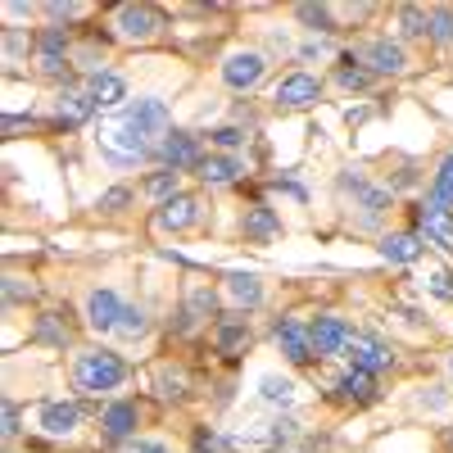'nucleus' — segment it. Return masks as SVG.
Instances as JSON below:
<instances>
[{"mask_svg": "<svg viewBox=\"0 0 453 453\" xmlns=\"http://www.w3.org/2000/svg\"><path fill=\"white\" fill-rule=\"evenodd\" d=\"M236 173H241V164H236V159H226V155H204V164H200V177L213 181V186L236 181Z\"/></svg>", "mask_w": 453, "mask_h": 453, "instance_id": "obj_26", "label": "nucleus"}, {"mask_svg": "<svg viewBox=\"0 0 453 453\" xmlns=\"http://www.w3.org/2000/svg\"><path fill=\"white\" fill-rule=\"evenodd\" d=\"M418 226H422V236H426L431 245H440V250L453 254V209L426 200V204L418 209Z\"/></svg>", "mask_w": 453, "mask_h": 453, "instance_id": "obj_11", "label": "nucleus"}, {"mask_svg": "<svg viewBox=\"0 0 453 453\" xmlns=\"http://www.w3.org/2000/svg\"><path fill=\"white\" fill-rule=\"evenodd\" d=\"M426 19H431V42H440V46H453V10L449 5H435V10H426Z\"/></svg>", "mask_w": 453, "mask_h": 453, "instance_id": "obj_30", "label": "nucleus"}, {"mask_svg": "<svg viewBox=\"0 0 453 453\" xmlns=\"http://www.w3.org/2000/svg\"><path fill=\"white\" fill-rule=\"evenodd\" d=\"M32 50V42L19 32V27H5V64H19L23 55Z\"/></svg>", "mask_w": 453, "mask_h": 453, "instance_id": "obj_36", "label": "nucleus"}, {"mask_svg": "<svg viewBox=\"0 0 453 453\" xmlns=\"http://www.w3.org/2000/svg\"><path fill=\"white\" fill-rule=\"evenodd\" d=\"M309 335H313V349H318V358H331V354H345V345L354 340V326L345 322V318H318L313 326H309Z\"/></svg>", "mask_w": 453, "mask_h": 453, "instance_id": "obj_9", "label": "nucleus"}, {"mask_svg": "<svg viewBox=\"0 0 453 453\" xmlns=\"http://www.w3.org/2000/svg\"><path fill=\"white\" fill-rule=\"evenodd\" d=\"M127 453H173V449H168L164 440H136V444H132Z\"/></svg>", "mask_w": 453, "mask_h": 453, "instance_id": "obj_42", "label": "nucleus"}, {"mask_svg": "<svg viewBox=\"0 0 453 453\" xmlns=\"http://www.w3.org/2000/svg\"><path fill=\"white\" fill-rule=\"evenodd\" d=\"M322 96V82L313 78V73H286V78L273 87V104L281 109H304Z\"/></svg>", "mask_w": 453, "mask_h": 453, "instance_id": "obj_6", "label": "nucleus"}, {"mask_svg": "<svg viewBox=\"0 0 453 453\" xmlns=\"http://www.w3.org/2000/svg\"><path fill=\"white\" fill-rule=\"evenodd\" d=\"M100 150H104V159L109 164H119V168H132V164H145L150 155H155V141H150L145 132H136V123L127 119L123 109H113L100 119V132H96Z\"/></svg>", "mask_w": 453, "mask_h": 453, "instance_id": "obj_1", "label": "nucleus"}, {"mask_svg": "<svg viewBox=\"0 0 453 453\" xmlns=\"http://www.w3.org/2000/svg\"><path fill=\"white\" fill-rule=\"evenodd\" d=\"M381 254H386L390 263H412V258L422 254V236H418V232H395V236L381 241Z\"/></svg>", "mask_w": 453, "mask_h": 453, "instance_id": "obj_21", "label": "nucleus"}, {"mask_svg": "<svg viewBox=\"0 0 453 453\" xmlns=\"http://www.w3.org/2000/svg\"><path fill=\"white\" fill-rule=\"evenodd\" d=\"M127 204H132V191H127V186H113V191H104V196L96 200L100 213H123Z\"/></svg>", "mask_w": 453, "mask_h": 453, "instance_id": "obj_34", "label": "nucleus"}, {"mask_svg": "<svg viewBox=\"0 0 453 453\" xmlns=\"http://www.w3.org/2000/svg\"><path fill=\"white\" fill-rule=\"evenodd\" d=\"M358 59L367 64V73H403L408 68V55L399 42H390V36H381V42H367L358 46Z\"/></svg>", "mask_w": 453, "mask_h": 453, "instance_id": "obj_10", "label": "nucleus"}, {"mask_svg": "<svg viewBox=\"0 0 453 453\" xmlns=\"http://www.w3.org/2000/svg\"><path fill=\"white\" fill-rule=\"evenodd\" d=\"M426 290H431L435 299H444V304H453V273H435V277L426 281Z\"/></svg>", "mask_w": 453, "mask_h": 453, "instance_id": "obj_37", "label": "nucleus"}, {"mask_svg": "<svg viewBox=\"0 0 453 453\" xmlns=\"http://www.w3.org/2000/svg\"><path fill=\"white\" fill-rule=\"evenodd\" d=\"M150 331V318H145V309H123V318H119V331H113V335H119V340H127V345H132V340H141Z\"/></svg>", "mask_w": 453, "mask_h": 453, "instance_id": "obj_29", "label": "nucleus"}, {"mask_svg": "<svg viewBox=\"0 0 453 453\" xmlns=\"http://www.w3.org/2000/svg\"><path fill=\"white\" fill-rule=\"evenodd\" d=\"M64 50H68V32L64 27H46L42 42H36V68L50 73V78H59L64 73Z\"/></svg>", "mask_w": 453, "mask_h": 453, "instance_id": "obj_14", "label": "nucleus"}, {"mask_svg": "<svg viewBox=\"0 0 453 453\" xmlns=\"http://www.w3.org/2000/svg\"><path fill=\"white\" fill-rule=\"evenodd\" d=\"M209 313H213V290H204V286H200V290L191 295V304H186V313H181V318H186V326H191V322H200V318H209Z\"/></svg>", "mask_w": 453, "mask_h": 453, "instance_id": "obj_33", "label": "nucleus"}, {"mask_svg": "<svg viewBox=\"0 0 453 453\" xmlns=\"http://www.w3.org/2000/svg\"><path fill=\"white\" fill-rule=\"evenodd\" d=\"M155 155H159L173 173H186V168H200V164H204V155H200V136H191V132H168V136L159 141Z\"/></svg>", "mask_w": 453, "mask_h": 453, "instance_id": "obj_5", "label": "nucleus"}, {"mask_svg": "<svg viewBox=\"0 0 453 453\" xmlns=\"http://www.w3.org/2000/svg\"><path fill=\"white\" fill-rule=\"evenodd\" d=\"M431 204H453V150L444 155V164H440V173H435V181H431Z\"/></svg>", "mask_w": 453, "mask_h": 453, "instance_id": "obj_27", "label": "nucleus"}, {"mask_svg": "<svg viewBox=\"0 0 453 453\" xmlns=\"http://www.w3.org/2000/svg\"><path fill=\"white\" fill-rule=\"evenodd\" d=\"M449 444H453V435H449Z\"/></svg>", "mask_w": 453, "mask_h": 453, "instance_id": "obj_47", "label": "nucleus"}, {"mask_svg": "<svg viewBox=\"0 0 453 453\" xmlns=\"http://www.w3.org/2000/svg\"><path fill=\"white\" fill-rule=\"evenodd\" d=\"M418 408H426V412L449 408V390H444V386H431V395H422V399H418Z\"/></svg>", "mask_w": 453, "mask_h": 453, "instance_id": "obj_39", "label": "nucleus"}, {"mask_svg": "<svg viewBox=\"0 0 453 453\" xmlns=\"http://www.w3.org/2000/svg\"><path fill=\"white\" fill-rule=\"evenodd\" d=\"M345 358H349L354 372H367V376L395 367V349L386 345V340H376V335H354L345 345Z\"/></svg>", "mask_w": 453, "mask_h": 453, "instance_id": "obj_4", "label": "nucleus"}, {"mask_svg": "<svg viewBox=\"0 0 453 453\" xmlns=\"http://www.w3.org/2000/svg\"><path fill=\"white\" fill-rule=\"evenodd\" d=\"M277 345L290 363H309L313 358V335L299 322H277Z\"/></svg>", "mask_w": 453, "mask_h": 453, "instance_id": "obj_17", "label": "nucleus"}, {"mask_svg": "<svg viewBox=\"0 0 453 453\" xmlns=\"http://www.w3.org/2000/svg\"><path fill=\"white\" fill-rule=\"evenodd\" d=\"M449 372H453V358H449Z\"/></svg>", "mask_w": 453, "mask_h": 453, "instance_id": "obj_46", "label": "nucleus"}, {"mask_svg": "<svg viewBox=\"0 0 453 453\" xmlns=\"http://www.w3.org/2000/svg\"><path fill=\"white\" fill-rule=\"evenodd\" d=\"M395 19H399V32H403V36H426V32H431V19H426V10H418V5H399Z\"/></svg>", "mask_w": 453, "mask_h": 453, "instance_id": "obj_28", "label": "nucleus"}, {"mask_svg": "<svg viewBox=\"0 0 453 453\" xmlns=\"http://www.w3.org/2000/svg\"><path fill=\"white\" fill-rule=\"evenodd\" d=\"M241 226H245V236H254V241H273V236L281 232V222L273 218V209H268V204H254V209L245 213V222H241Z\"/></svg>", "mask_w": 453, "mask_h": 453, "instance_id": "obj_22", "label": "nucleus"}, {"mask_svg": "<svg viewBox=\"0 0 453 453\" xmlns=\"http://www.w3.org/2000/svg\"><path fill=\"white\" fill-rule=\"evenodd\" d=\"M263 73H268V59L258 50H232L222 59V82L232 91H254L263 82Z\"/></svg>", "mask_w": 453, "mask_h": 453, "instance_id": "obj_3", "label": "nucleus"}, {"mask_svg": "<svg viewBox=\"0 0 453 453\" xmlns=\"http://www.w3.org/2000/svg\"><path fill=\"white\" fill-rule=\"evenodd\" d=\"M55 109H59V123H64V127H78V123H87L91 113H96V100H91L87 87H64Z\"/></svg>", "mask_w": 453, "mask_h": 453, "instance_id": "obj_16", "label": "nucleus"}, {"mask_svg": "<svg viewBox=\"0 0 453 453\" xmlns=\"http://www.w3.org/2000/svg\"><path fill=\"white\" fill-rule=\"evenodd\" d=\"M46 14H50V19H64V23H68V19H78V14H82V5H46Z\"/></svg>", "mask_w": 453, "mask_h": 453, "instance_id": "obj_43", "label": "nucleus"}, {"mask_svg": "<svg viewBox=\"0 0 453 453\" xmlns=\"http://www.w3.org/2000/svg\"><path fill=\"white\" fill-rule=\"evenodd\" d=\"M196 453H218V440H213L209 431H200V435H196Z\"/></svg>", "mask_w": 453, "mask_h": 453, "instance_id": "obj_45", "label": "nucleus"}, {"mask_svg": "<svg viewBox=\"0 0 453 453\" xmlns=\"http://www.w3.org/2000/svg\"><path fill=\"white\" fill-rule=\"evenodd\" d=\"M258 399L273 403V408H290L295 403V381H286V376H263V381H258Z\"/></svg>", "mask_w": 453, "mask_h": 453, "instance_id": "obj_24", "label": "nucleus"}, {"mask_svg": "<svg viewBox=\"0 0 453 453\" xmlns=\"http://www.w3.org/2000/svg\"><path fill=\"white\" fill-rule=\"evenodd\" d=\"M87 91H91L96 109H109V113L127 104V82L119 73H96V78H87Z\"/></svg>", "mask_w": 453, "mask_h": 453, "instance_id": "obj_15", "label": "nucleus"}, {"mask_svg": "<svg viewBox=\"0 0 453 453\" xmlns=\"http://www.w3.org/2000/svg\"><path fill=\"white\" fill-rule=\"evenodd\" d=\"M213 345H218L222 354H241V349L250 345V326H245V318H226V322H218V326H213Z\"/></svg>", "mask_w": 453, "mask_h": 453, "instance_id": "obj_19", "label": "nucleus"}, {"mask_svg": "<svg viewBox=\"0 0 453 453\" xmlns=\"http://www.w3.org/2000/svg\"><path fill=\"white\" fill-rule=\"evenodd\" d=\"M100 426H104L109 440L132 435V426H136V403H109V408H104V418H100Z\"/></svg>", "mask_w": 453, "mask_h": 453, "instance_id": "obj_20", "label": "nucleus"}, {"mask_svg": "<svg viewBox=\"0 0 453 453\" xmlns=\"http://www.w3.org/2000/svg\"><path fill=\"white\" fill-rule=\"evenodd\" d=\"M123 113L136 123V132H145L150 141H164V136H168V123H173V119H168V104H164V100H150V96H145V100H127Z\"/></svg>", "mask_w": 453, "mask_h": 453, "instance_id": "obj_7", "label": "nucleus"}, {"mask_svg": "<svg viewBox=\"0 0 453 453\" xmlns=\"http://www.w3.org/2000/svg\"><path fill=\"white\" fill-rule=\"evenodd\" d=\"M5 299H10V304H19V299H36V286H23L19 277H10L5 281Z\"/></svg>", "mask_w": 453, "mask_h": 453, "instance_id": "obj_40", "label": "nucleus"}, {"mask_svg": "<svg viewBox=\"0 0 453 453\" xmlns=\"http://www.w3.org/2000/svg\"><path fill=\"white\" fill-rule=\"evenodd\" d=\"M73 381H78L82 390L100 395V390H119L127 381V367L119 354H109V349H87L78 354V363H73Z\"/></svg>", "mask_w": 453, "mask_h": 453, "instance_id": "obj_2", "label": "nucleus"}, {"mask_svg": "<svg viewBox=\"0 0 453 453\" xmlns=\"http://www.w3.org/2000/svg\"><path fill=\"white\" fill-rule=\"evenodd\" d=\"M36 426H42L46 435H73L82 426V408L78 403H46L42 412H36Z\"/></svg>", "mask_w": 453, "mask_h": 453, "instance_id": "obj_13", "label": "nucleus"}, {"mask_svg": "<svg viewBox=\"0 0 453 453\" xmlns=\"http://www.w3.org/2000/svg\"><path fill=\"white\" fill-rule=\"evenodd\" d=\"M145 196L150 200H159V204H168V200H177V173L173 168H164V173H155L145 181Z\"/></svg>", "mask_w": 453, "mask_h": 453, "instance_id": "obj_32", "label": "nucleus"}, {"mask_svg": "<svg viewBox=\"0 0 453 453\" xmlns=\"http://www.w3.org/2000/svg\"><path fill=\"white\" fill-rule=\"evenodd\" d=\"M335 390L345 395V399H354V403H367V399L376 395V381H372L367 372H354V367H349V372L335 381Z\"/></svg>", "mask_w": 453, "mask_h": 453, "instance_id": "obj_25", "label": "nucleus"}, {"mask_svg": "<svg viewBox=\"0 0 453 453\" xmlns=\"http://www.w3.org/2000/svg\"><path fill=\"white\" fill-rule=\"evenodd\" d=\"M123 309H127V304H123L113 290H91V295H87V322H91V331H119Z\"/></svg>", "mask_w": 453, "mask_h": 453, "instance_id": "obj_12", "label": "nucleus"}, {"mask_svg": "<svg viewBox=\"0 0 453 453\" xmlns=\"http://www.w3.org/2000/svg\"><path fill=\"white\" fill-rule=\"evenodd\" d=\"M226 295H232L241 309H258V304H263V286H258V277H250V273L226 277Z\"/></svg>", "mask_w": 453, "mask_h": 453, "instance_id": "obj_23", "label": "nucleus"}, {"mask_svg": "<svg viewBox=\"0 0 453 453\" xmlns=\"http://www.w3.org/2000/svg\"><path fill=\"white\" fill-rule=\"evenodd\" d=\"M5 435H19V408L5 399Z\"/></svg>", "mask_w": 453, "mask_h": 453, "instance_id": "obj_44", "label": "nucleus"}, {"mask_svg": "<svg viewBox=\"0 0 453 453\" xmlns=\"http://www.w3.org/2000/svg\"><path fill=\"white\" fill-rule=\"evenodd\" d=\"M113 27H119V36H127V42H150V36L164 27V19L150 5H123L119 14H113Z\"/></svg>", "mask_w": 453, "mask_h": 453, "instance_id": "obj_8", "label": "nucleus"}, {"mask_svg": "<svg viewBox=\"0 0 453 453\" xmlns=\"http://www.w3.org/2000/svg\"><path fill=\"white\" fill-rule=\"evenodd\" d=\"M295 14L309 23V32H322V36L335 32V10H326V5H299Z\"/></svg>", "mask_w": 453, "mask_h": 453, "instance_id": "obj_31", "label": "nucleus"}, {"mask_svg": "<svg viewBox=\"0 0 453 453\" xmlns=\"http://www.w3.org/2000/svg\"><path fill=\"white\" fill-rule=\"evenodd\" d=\"M209 136H213V141H218V145H226V150H236V145H241V141H245V136H241V132H236V127H218V132H209Z\"/></svg>", "mask_w": 453, "mask_h": 453, "instance_id": "obj_41", "label": "nucleus"}, {"mask_svg": "<svg viewBox=\"0 0 453 453\" xmlns=\"http://www.w3.org/2000/svg\"><path fill=\"white\" fill-rule=\"evenodd\" d=\"M326 55H331V42H326V36H313V42L299 46V59H326Z\"/></svg>", "mask_w": 453, "mask_h": 453, "instance_id": "obj_38", "label": "nucleus"}, {"mask_svg": "<svg viewBox=\"0 0 453 453\" xmlns=\"http://www.w3.org/2000/svg\"><path fill=\"white\" fill-rule=\"evenodd\" d=\"M200 222V204L191 196H177L168 204H159V226L164 232H186V226H196Z\"/></svg>", "mask_w": 453, "mask_h": 453, "instance_id": "obj_18", "label": "nucleus"}, {"mask_svg": "<svg viewBox=\"0 0 453 453\" xmlns=\"http://www.w3.org/2000/svg\"><path fill=\"white\" fill-rule=\"evenodd\" d=\"M335 78H340V87H345V91H367L372 87V73L367 68H349V64H340Z\"/></svg>", "mask_w": 453, "mask_h": 453, "instance_id": "obj_35", "label": "nucleus"}]
</instances>
